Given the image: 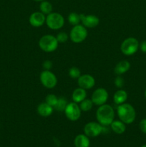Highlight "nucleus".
I'll list each match as a JSON object with an SVG mask.
<instances>
[{"mask_svg":"<svg viewBox=\"0 0 146 147\" xmlns=\"http://www.w3.org/2000/svg\"><path fill=\"white\" fill-rule=\"evenodd\" d=\"M29 22L32 27H41L46 22L45 14L42 13L41 11H35L30 15Z\"/></svg>","mask_w":146,"mask_h":147,"instance_id":"9b49d317","label":"nucleus"},{"mask_svg":"<svg viewBox=\"0 0 146 147\" xmlns=\"http://www.w3.org/2000/svg\"><path fill=\"white\" fill-rule=\"evenodd\" d=\"M86 97H87L86 90L80 87L78 88H76L73 91L72 96L73 101L77 103H79L82 101L83 100H84L86 98Z\"/></svg>","mask_w":146,"mask_h":147,"instance_id":"dca6fc26","label":"nucleus"},{"mask_svg":"<svg viewBox=\"0 0 146 147\" xmlns=\"http://www.w3.org/2000/svg\"><path fill=\"white\" fill-rule=\"evenodd\" d=\"M34 1H44V0H34Z\"/></svg>","mask_w":146,"mask_h":147,"instance_id":"7c9ffc66","label":"nucleus"},{"mask_svg":"<svg viewBox=\"0 0 146 147\" xmlns=\"http://www.w3.org/2000/svg\"><path fill=\"white\" fill-rule=\"evenodd\" d=\"M78 85L79 87L87 90L94 87L95 84V80L92 76L88 74H84L82 76H80L78 78Z\"/></svg>","mask_w":146,"mask_h":147,"instance_id":"f8f14e48","label":"nucleus"},{"mask_svg":"<svg viewBox=\"0 0 146 147\" xmlns=\"http://www.w3.org/2000/svg\"><path fill=\"white\" fill-rule=\"evenodd\" d=\"M110 127L112 130L117 134H122L126 130L125 123L122 121H113L110 124Z\"/></svg>","mask_w":146,"mask_h":147,"instance_id":"a211bd4d","label":"nucleus"},{"mask_svg":"<svg viewBox=\"0 0 146 147\" xmlns=\"http://www.w3.org/2000/svg\"><path fill=\"white\" fill-rule=\"evenodd\" d=\"M75 147H90V142L89 137L85 134H79L74 139Z\"/></svg>","mask_w":146,"mask_h":147,"instance_id":"2eb2a0df","label":"nucleus"},{"mask_svg":"<svg viewBox=\"0 0 146 147\" xmlns=\"http://www.w3.org/2000/svg\"><path fill=\"white\" fill-rule=\"evenodd\" d=\"M102 126L100 123L94 121L89 122L84 127V134L88 137H97L102 132Z\"/></svg>","mask_w":146,"mask_h":147,"instance_id":"1a4fd4ad","label":"nucleus"},{"mask_svg":"<svg viewBox=\"0 0 146 147\" xmlns=\"http://www.w3.org/2000/svg\"><path fill=\"white\" fill-rule=\"evenodd\" d=\"M59 42L54 36L46 34L42 36L39 41V46L46 53H52L57 50Z\"/></svg>","mask_w":146,"mask_h":147,"instance_id":"7ed1b4c3","label":"nucleus"},{"mask_svg":"<svg viewBox=\"0 0 146 147\" xmlns=\"http://www.w3.org/2000/svg\"><path fill=\"white\" fill-rule=\"evenodd\" d=\"M139 47V42L137 39L134 37H128L125 39L121 44L120 50L125 55H132L137 51Z\"/></svg>","mask_w":146,"mask_h":147,"instance_id":"39448f33","label":"nucleus"},{"mask_svg":"<svg viewBox=\"0 0 146 147\" xmlns=\"http://www.w3.org/2000/svg\"><path fill=\"white\" fill-rule=\"evenodd\" d=\"M130 67V64L128 61H127V60H122V61L119 62L116 65L114 69V71L116 74L120 76V75L124 74L126 72L128 71Z\"/></svg>","mask_w":146,"mask_h":147,"instance_id":"f3484780","label":"nucleus"},{"mask_svg":"<svg viewBox=\"0 0 146 147\" xmlns=\"http://www.w3.org/2000/svg\"><path fill=\"white\" fill-rule=\"evenodd\" d=\"M108 99V93L102 88H97L92 95V101L93 104L97 106H102L105 104Z\"/></svg>","mask_w":146,"mask_h":147,"instance_id":"9d476101","label":"nucleus"},{"mask_svg":"<svg viewBox=\"0 0 146 147\" xmlns=\"http://www.w3.org/2000/svg\"><path fill=\"white\" fill-rule=\"evenodd\" d=\"M56 38H57V42L59 43H64L67 42V40H68V35H67L66 32H62L59 33L57 35V37H56Z\"/></svg>","mask_w":146,"mask_h":147,"instance_id":"a878e982","label":"nucleus"},{"mask_svg":"<svg viewBox=\"0 0 146 147\" xmlns=\"http://www.w3.org/2000/svg\"><path fill=\"white\" fill-rule=\"evenodd\" d=\"M80 108L81 109V111L84 112L89 111L92 109L93 106V103L92 101V100L90 99H84L82 101L80 102Z\"/></svg>","mask_w":146,"mask_h":147,"instance_id":"412c9836","label":"nucleus"},{"mask_svg":"<svg viewBox=\"0 0 146 147\" xmlns=\"http://www.w3.org/2000/svg\"><path fill=\"white\" fill-rule=\"evenodd\" d=\"M123 84H124V80H123V78L121 76H118L116 78L115 80V85L118 88H121L123 86Z\"/></svg>","mask_w":146,"mask_h":147,"instance_id":"bb28decb","label":"nucleus"},{"mask_svg":"<svg viewBox=\"0 0 146 147\" xmlns=\"http://www.w3.org/2000/svg\"><path fill=\"white\" fill-rule=\"evenodd\" d=\"M140 47L143 53H146V41L142 42L141 44L140 45Z\"/></svg>","mask_w":146,"mask_h":147,"instance_id":"c756f323","label":"nucleus"},{"mask_svg":"<svg viewBox=\"0 0 146 147\" xmlns=\"http://www.w3.org/2000/svg\"><path fill=\"white\" fill-rule=\"evenodd\" d=\"M64 113L67 119L72 121H76L81 116V109L75 102L67 103L64 110Z\"/></svg>","mask_w":146,"mask_h":147,"instance_id":"0eeeda50","label":"nucleus"},{"mask_svg":"<svg viewBox=\"0 0 146 147\" xmlns=\"http://www.w3.org/2000/svg\"><path fill=\"white\" fill-rule=\"evenodd\" d=\"M80 20L82 23L85 27L88 28H94L97 27L100 23V19L95 15H84V14H80Z\"/></svg>","mask_w":146,"mask_h":147,"instance_id":"ddd939ff","label":"nucleus"},{"mask_svg":"<svg viewBox=\"0 0 146 147\" xmlns=\"http://www.w3.org/2000/svg\"><path fill=\"white\" fill-rule=\"evenodd\" d=\"M127 93L125 90H119L115 92L113 96V99L116 104L121 105L124 103L127 100Z\"/></svg>","mask_w":146,"mask_h":147,"instance_id":"6ab92c4d","label":"nucleus"},{"mask_svg":"<svg viewBox=\"0 0 146 147\" xmlns=\"http://www.w3.org/2000/svg\"><path fill=\"white\" fill-rule=\"evenodd\" d=\"M67 105V102L64 98H58L57 104L54 106V109L58 111H64L65 108Z\"/></svg>","mask_w":146,"mask_h":147,"instance_id":"5701e85b","label":"nucleus"},{"mask_svg":"<svg viewBox=\"0 0 146 147\" xmlns=\"http://www.w3.org/2000/svg\"><path fill=\"white\" fill-rule=\"evenodd\" d=\"M40 78L42 84L47 88H53L57 83V77L50 70H44L41 73Z\"/></svg>","mask_w":146,"mask_h":147,"instance_id":"6e6552de","label":"nucleus"},{"mask_svg":"<svg viewBox=\"0 0 146 147\" xmlns=\"http://www.w3.org/2000/svg\"><path fill=\"white\" fill-rule=\"evenodd\" d=\"M96 117L99 123L104 126H110L114 121L115 112L113 108L108 104L100 106L96 112Z\"/></svg>","mask_w":146,"mask_h":147,"instance_id":"f257e3e1","label":"nucleus"},{"mask_svg":"<svg viewBox=\"0 0 146 147\" xmlns=\"http://www.w3.org/2000/svg\"><path fill=\"white\" fill-rule=\"evenodd\" d=\"M117 112L119 119L125 124H130L135 119V110L133 106L129 103H124L121 105H119Z\"/></svg>","mask_w":146,"mask_h":147,"instance_id":"f03ea898","label":"nucleus"},{"mask_svg":"<svg viewBox=\"0 0 146 147\" xmlns=\"http://www.w3.org/2000/svg\"><path fill=\"white\" fill-rule=\"evenodd\" d=\"M57 100H58V98L54 94H49L47 95V96L46 97L45 99V102L49 104L50 106H52L53 108L54 107L56 104L57 103Z\"/></svg>","mask_w":146,"mask_h":147,"instance_id":"b1692460","label":"nucleus"},{"mask_svg":"<svg viewBox=\"0 0 146 147\" xmlns=\"http://www.w3.org/2000/svg\"><path fill=\"white\" fill-rule=\"evenodd\" d=\"M145 98H146V90H145Z\"/></svg>","mask_w":146,"mask_h":147,"instance_id":"2f4dec72","label":"nucleus"},{"mask_svg":"<svg viewBox=\"0 0 146 147\" xmlns=\"http://www.w3.org/2000/svg\"><path fill=\"white\" fill-rule=\"evenodd\" d=\"M40 11L44 14H49L52 11V5L47 1H42L40 5Z\"/></svg>","mask_w":146,"mask_h":147,"instance_id":"aec40b11","label":"nucleus"},{"mask_svg":"<svg viewBox=\"0 0 146 147\" xmlns=\"http://www.w3.org/2000/svg\"><path fill=\"white\" fill-rule=\"evenodd\" d=\"M42 66L45 70H50L52 69V67L53 64L52 63V61L47 60H45V61H44V63H43L42 64Z\"/></svg>","mask_w":146,"mask_h":147,"instance_id":"cd10ccee","label":"nucleus"},{"mask_svg":"<svg viewBox=\"0 0 146 147\" xmlns=\"http://www.w3.org/2000/svg\"><path fill=\"white\" fill-rule=\"evenodd\" d=\"M69 76L72 79H78L81 76V72L77 67H72L69 70Z\"/></svg>","mask_w":146,"mask_h":147,"instance_id":"393cba45","label":"nucleus"},{"mask_svg":"<svg viewBox=\"0 0 146 147\" xmlns=\"http://www.w3.org/2000/svg\"><path fill=\"white\" fill-rule=\"evenodd\" d=\"M68 21L70 24H71L72 25H77L80 22V21H81V20H80V14H77L76 12L70 13L68 16Z\"/></svg>","mask_w":146,"mask_h":147,"instance_id":"4be33fe9","label":"nucleus"},{"mask_svg":"<svg viewBox=\"0 0 146 147\" xmlns=\"http://www.w3.org/2000/svg\"><path fill=\"white\" fill-rule=\"evenodd\" d=\"M140 129L143 133L146 134V119H143L140 122Z\"/></svg>","mask_w":146,"mask_h":147,"instance_id":"c85d7f7f","label":"nucleus"},{"mask_svg":"<svg viewBox=\"0 0 146 147\" xmlns=\"http://www.w3.org/2000/svg\"><path fill=\"white\" fill-rule=\"evenodd\" d=\"M87 37V30L84 25L77 24L74 26L70 31V40L74 43H80L84 41Z\"/></svg>","mask_w":146,"mask_h":147,"instance_id":"423d86ee","label":"nucleus"},{"mask_svg":"<svg viewBox=\"0 0 146 147\" xmlns=\"http://www.w3.org/2000/svg\"><path fill=\"white\" fill-rule=\"evenodd\" d=\"M53 110H54V108L52 106H50L49 104H47L46 102L40 103L37 106V113H39V115L43 116V117L50 116L52 113Z\"/></svg>","mask_w":146,"mask_h":147,"instance_id":"4468645a","label":"nucleus"},{"mask_svg":"<svg viewBox=\"0 0 146 147\" xmlns=\"http://www.w3.org/2000/svg\"><path fill=\"white\" fill-rule=\"evenodd\" d=\"M46 24L51 30H60L64 25V19L60 13L51 12L46 17Z\"/></svg>","mask_w":146,"mask_h":147,"instance_id":"20e7f679","label":"nucleus"},{"mask_svg":"<svg viewBox=\"0 0 146 147\" xmlns=\"http://www.w3.org/2000/svg\"><path fill=\"white\" fill-rule=\"evenodd\" d=\"M141 147H146V144L145 145H143V146H142Z\"/></svg>","mask_w":146,"mask_h":147,"instance_id":"473e14b6","label":"nucleus"}]
</instances>
